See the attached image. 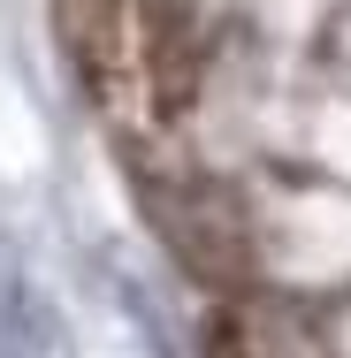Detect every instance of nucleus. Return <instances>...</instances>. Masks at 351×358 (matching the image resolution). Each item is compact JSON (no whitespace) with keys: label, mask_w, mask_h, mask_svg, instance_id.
<instances>
[{"label":"nucleus","mask_w":351,"mask_h":358,"mask_svg":"<svg viewBox=\"0 0 351 358\" xmlns=\"http://www.w3.org/2000/svg\"><path fill=\"white\" fill-rule=\"evenodd\" d=\"M62 31L84 84L115 107L160 122L184 99V46H176V15L168 0H62Z\"/></svg>","instance_id":"obj_1"}]
</instances>
